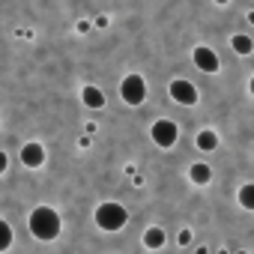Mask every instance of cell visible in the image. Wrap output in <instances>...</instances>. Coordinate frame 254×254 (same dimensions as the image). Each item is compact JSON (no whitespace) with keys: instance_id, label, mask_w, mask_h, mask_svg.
I'll use <instances>...</instances> for the list:
<instances>
[{"instance_id":"6","label":"cell","mask_w":254,"mask_h":254,"mask_svg":"<svg viewBox=\"0 0 254 254\" xmlns=\"http://www.w3.org/2000/svg\"><path fill=\"white\" fill-rule=\"evenodd\" d=\"M191 63H194L200 72H206V75H212V72H218V69H221L218 54H215L212 48H206V45H197V48L191 51Z\"/></svg>"},{"instance_id":"4","label":"cell","mask_w":254,"mask_h":254,"mask_svg":"<svg viewBox=\"0 0 254 254\" xmlns=\"http://www.w3.org/2000/svg\"><path fill=\"white\" fill-rule=\"evenodd\" d=\"M150 135H153L156 147L168 150V147H174V144H177L180 129H177V123H174V120H156V123H153V129H150Z\"/></svg>"},{"instance_id":"11","label":"cell","mask_w":254,"mask_h":254,"mask_svg":"<svg viewBox=\"0 0 254 254\" xmlns=\"http://www.w3.org/2000/svg\"><path fill=\"white\" fill-rule=\"evenodd\" d=\"M194 144H197L200 153H212V150L218 147V135H215L212 129H203V132H197V141H194Z\"/></svg>"},{"instance_id":"18","label":"cell","mask_w":254,"mask_h":254,"mask_svg":"<svg viewBox=\"0 0 254 254\" xmlns=\"http://www.w3.org/2000/svg\"><path fill=\"white\" fill-rule=\"evenodd\" d=\"M218 3H221V6H224V3H227V0H218Z\"/></svg>"},{"instance_id":"2","label":"cell","mask_w":254,"mask_h":254,"mask_svg":"<svg viewBox=\"0 0 254 254\" xmlns=\"http://www.w3.org/2000/svg\"><path fill=\"white\" fill-rule=\"evenodd\" d=\"M126 221H129V209L126 206H120L114 200H105L96 206V224L102 230H120V227H126Z\"/></svg>"},{"instance_id":"7","label":"cell","mask_w":254,"mask_h":254,"mask_svg":"<svg viewBox=\"0 0 254 254\" xmlns=\"http://www.w3.org/2000/svg\"><path fill=\"white\" fill-rule=\"evenodd\" d=\"M21 162H24V168H42V162H45V147H42V144H24V147H21Z\"/></svg>"},{"instance_id":"5","label":"cell","mask_w":254,"mask_h":254,"mask_svg":"<svg viewBox=\"0 0 254 254\" xmlns=\"http://www.w3.org/2000/svg\"><path fill=\"white\" fill-rule=\"evenodd\" d=\"M168 93H171V99H174L177 105H194V102H197V87H194L191 81H186V78L171 81V84H168Z\"/></svg>"},{"instance_id":"10","label":"cell","mask_w":254,"mask_h":254,"mask_svg":"<svg viewBox=\"0 0 254 254\" xmlns=\"http://www.w3.org/2000/svg\"><path fill=\"white\" fill-rule=\"evenodd\" d=\"M165 242H168V233H165L162 227H147V230H144V245H147V248L156 251V248H162Z\"/></svg>"},{"instance_id":"3","label":"cell","mask_w":254,"mask_h":254,"mask_svg":"<svg viewBox=\"0 0 254 254\" xmlns=\"http://www.w3.org/2000/svg\"><path fill=\"white\" fill-rule=\"evenodd\" d=\"M120 99L126 105H132V108L144 105V99H147V81L141 75H126L120 81Z\"/></svg>"},{"instance_id":"1","label":"cell","mask_w":254,"mask_h":254,"mask_svg":"<svg viewBox=\"0 0 254 254\" xmlns=\"http://www.w3.org/2000/svg\"><path fill=\"white\" fill-rule=\"evenodd\" d=\"M30 230H33V236L42 239V242L57 239V233H60V212L51 209V206H36V209L30 212Z\"/></svg>"},{"instance_id":"12","label":"cell","mask_w":254,"mask_h":254,"mask_svg":"<svg viewBox=\"0 0 254 254\" xmlns=\"http://www.w3.org/2000/svg\"><path fill=\"white\" fill-rule=\"evenodd\" d=\"M230 48L236 51V54H251L254 51V42H251V36H245V33H236V36H230Z\"/></svg>"},{"instance_id":"9","label":"cell","mask_w":254,"mask_h":254,"mask_svg":"<svg viewBox=\"0 0 254 254\" xmlns=\"http://www.w3.org/2000/svg\"><path fill=\"white\" fill-rule=\"evenodd\" d=\"M189 180H191L194 186H206V183L212 180V171H209V165H206V162H197V165H191V168H189Z\"/></svg>"},{"instance_id":"17","label":"cell","mask_w":254,"mask_h":254,"mask_svg":"<svg viewBox=\"0 0 254 254\" xmlns=\"http://www.w3.org/2000/svg\"><path fill=\"white\" fill-rule=\"evenodd\" d=\"M248 87H251V96H254V78H251V84H248Z\"/></svg>"},{"instance_id":"13","label":"cell","mask_w":254,"mask_h":254,"mask_svg":"<svg viewBox=\"0 0 254 254\" xmlns=\"http://www.w3.org/2000/svg\"><path fill=\"white\" fill-rule=\"evenodd\" d=\"M239 206H245V209L254 212V183H245L239 189Z\"/></svg>"},{"instance_id":"15","label":"cell","mask_w":254,"mask_h":254,"mask_svg":"<svg viewBox=\"0 0 254 254\" xmlns=\"http://www.w3.org/2000/svg\"><path fill=\"white\" fill-rule=\"evenodd\" d=\"M189 239H191V233H189V230H183V233H180V245H189Z\"/></svg>"},{"instance_id":"16","label":"cell","mask_w":254,"mask_h":254,"mask_svg":"<svg viewBox=\"0 0 254 254\" xmlns=\"http://www.w3.org/2000/svg\"><path fill=\"white\" fill-rule=\"evenodd\" d=\"M248 21H251V24H254V12H248Z\"/></svg>"},{"instance_id":"14","label":"cell","mask_w":254,"mask_h":254,"mask_svg":"<svg viewBox=\"0 0 254 254\" xmlns=\"http://www.w3.org/2000/svg\"><path fill=\"white\" fill-rule=\"evenodd\" d=\"M9 245H12V230L6 221H0V251H6Z\"/></svg>"},{"instance_id":"8","label":"cell","mask_w":254,"mask_h":254,"mask_svg":"<svg viewBox=\"0 0 254 254\" xmlns=\"http://www.w3.org/2000/svg\"><path fill=\"white\" fill-rule=\"evenodd\" d=\"M81 99H84V105L93 108V111L105 108V93H102L99 87H84V90H81Z\"/></svg>"}]
</instances>
